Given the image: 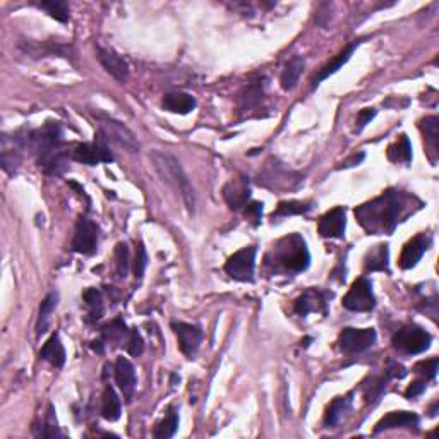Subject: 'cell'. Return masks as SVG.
Listing matches in <instances>:
<instances>
[{
  "instance_id": "15",
  "label": "cell",
  "mask_w": 439,
  "mask_h": 439,
  "mask_svg": "<svg viewBox=\"0 0 439 439\" xmlns=\"http://www.w3.org/2000/svg\"><path fill=\"white\" fill-rule=\"evenodd\" d=\"M431 246V237L426 234H419L417 237L408 241L405 244L404 250L400 254V260H398V264H400L401 269H410L414 268L417 263L420 261V257L424 256L427 249Z\"/></svg>"
},
{
  "instance_id": "16",
  "label": "cell",
  "mask_w": 439,
  "mask_h": 439,
  "mask_svg": "<svg viewBox=\"0 0 439 439\" xmlns=\"http://www.w3.org/2000/svg\"><path fill=\"white\" fill-rule=\"evenodd\" d=\"M346 215L345 209L333 208L331 211L324 213L319 220V234L326 239H340L345 234Z\"/></svg>"
},
{
  "instance_id": "17",
  "label": "cell",
  "mask_w": 439,
  "mask_h": 439,
  "mask_svg": "<svg viewBox=\"0 0 439 439\" xmlns=\"http://www.w3.org/2000/svg\"><path fill=\"white\" fill-rule=\"evenodd\" d=\"M115 383L122 391L125 401L132 400L136 390V369L127 357H117L115 360Z\"/></svg>"
},
{
  "instance_id": "39",
  "label": "cell",
  "mask_w": 439,
  "mask_h": 439,
  "mask_svg": "<svg viewBox=\"0 0 439 439\" xmlns=\"http://www.w3.org/2000/svg\"><path fill=\"white\" fill-rule=\"evenodd\" d=\"M438 366H439V360L438 359H431V360H422L414 367V371L417 374L424 376V379H434L438 374Z\"/></svg>"
},
{
  "instance_id": "10",
  "label": "cell",
  "mask_w": 439,
  "mask_h": 439,
  "mask_svg": "<svg viewBox=\"0 0 439 439\" xmlns=\"http://www.w3.org/2000/svg\"><path fill=\"white\" fill-rule=\"evenodd\" d=\"M376 331L372 328H345L338 337V346L345 353H359L374 345Z\"/></svg>"
},
{
  "instance_id": "26",
  "label": "cell",
  "mask_w": 439,
  "mask_h": 439,
  "mask_svg": "<svg viewBox=\"0 0 439 439\" xmlns=\"http://www.w3.org/2000/svg\"><path fill=\"white\" fill-rule=\"evenodd\" d=\"M390 250L386 244L376 246L366 256V271H386L390 273Z\"/></svg>"
},
{
  "instance_id": "38",
  "label": "cell",
  "mask_w": 439,
  "mask_h": 439,
  "mask_svg": "<svg viewBox=\"0 0 439 439\" xmlns=\"http://www.w3.org/2000/svg\"><path fill=\"white\" fill-rule=\"evenodd\" d=\"M115 271L119 278H125L129 273V249L125 242H120L115 247Z\"/></svg>"
},
{
  "instance_id": "2",
  "label": "cell",
  "mask_w": 439,
  "mask_h": 439,
  "mask_svg": "<svg viewBox=\"0 0 439 439\" xmlns=\"http://www.w3.org/2000/svg\"><path fill=\"white\" fill-rule=\"evenodd\" d=\"M26 138H28L26 145L31 146L38 154L40 168L51 175H58L65 170V158L69 157V153H65L62 147L61 125L57 122H49L42 129L29 132Z\"/></svg>"
},
{
  "instance_id": "1",
  "label": "cell",
  "mask_w": 439,
  "mask_h": 439,
  "mask_svg": "<svg viewBox=\"0 0 439 439\" xmlns=\"http://www.w3.org/2000/svg\"><path fill=\"white\" fill-rule=\"evenodd\" d=\"M420 208L422 201L414 194L388 189L356 208V218L367 234L390 235L400 221H405Z\"/></svg>"
},
{
  "instance_id": "9",
  "label": "cell",
  "mask_w": 439,
  "mask_h": 439,
  "mask_svg": "<svg viewBox=\"0 0 439 439\" xmlns=\"http://www.w3.org/2000/svg\"><path fill=\"white\" fill-rule=\"evenodd\" d=\"M343 308L353 312H369L376 308V297L372 294V283L367 278H359L352 283L343 297Z\"/></svg>"
},
{
  "instance_id": "33",
  "label": "cell",
  "mask_w": 439,
  "mask_h": 439,
  "mask_svg": "<svg viewBox=\"0 0 439 439\" xmlns=\"http://www.w3.org/2000/svg\"><path fill=\"white\" fill-rule=\"evenodd\" d=\"M177 427H179V415H177L175 412H170L161 422L157 424V427H154L153 431V436L158 439L172 438L173 434L177 433Z\"/></svg>"
},
{
  "instance_id": "34",
  "label": "cell",
  "mask_w": 439,
  "mask_h": 439,
  "mask_svg": "<svg viewBox=\"0 0 439 439\" xmlns=\"http://www.w3.org/2000/svg\"><path fill=\"white\" fill-rule=\"evenodd\" d=\"M261 98H263V84H261V81H256V83L249 84V86L246 88L244 93L239 98V103H241V109L246 110L257 105V103L261 102Z\"/></svg>"
},
{
  "instance_id": "43",
  "label": "cell",
  "mask_w": 439,
  "mask_h": 439,
  "mask_svg": "<svg viewBox=\"0 0 439 439\" xmlns=\"http://www.w3.org/2000/svg\"><path fill=\"white\" fill-rule=\"evenodd\" d=\"M374 115H376V110L374 109L360 110L359 115H357V132L362 131V129L366 127V125L371 122L372 119H374Z\"/></svg>"
},
{
  "instance_id": "24",
  "label": "cell",
  "mask_w": 439,
  "mask_h": 439,
  "mask_svg": "<svg viewBox=\"0 0 439 439\" xmlns=\"http://www.w3.org/2000/svg\"><path fill=\"white\" fill-rule=\"evenodd\" d=\"M386 157L393 163H405L408 165L412 161V145L410 139L407 134L398 136L397 141L393 145H390L388 151H386Z\"/></svg>"
},
{
  "instance_id": "20",
  "label": "cell",
  "mask_w": 439,
  "mask_h": 439,
  "mask_svg": "<svg viewBox=\"0 0 439 439\" xmlns=\"http://www.w3.org/2000/svg\"><path fill=\"white\" fill-rule=\"evenodd\" d=\"M419 426V417L412 412H391L385 415L374 427V433H381L386 429H398V427H417Z\"/></svg>"
},
{
  "instance_id": "37",
  "label": "cell",
  "mask_w": 439,
  "mask_h": 439,
  "mask_svg": "<svg viewBox=\"0 0 439 439\" xmlns=\"http://www.w3.org/2000/svg\"><path fill=\"white\" fill-rule=\"evenodd\" d=\"M390 376H381V378H372L371 381H369V385L364 386V390H366V400L367 401H378L379 398H381L383 391L386 390V383L390 381Z\"/></svg>"
},
{
  "instance_id": "21",
  "label": "cell",
  "mask_w": 439,
  "mask_h": 439,
  "mask_svg": "<svg viewBox=\"0 0 439 439\" xmlns=\"http://www.w3.org/2000/svg\"><path fill=\"white\" fill-rule=\"evenodd\" d=\"M359 43L360 42L350 43L349 47H345V49H343L340 54H338L337 57L333 58V61L328 62L326 65H323V67L319 69V72H317V76L312 77V86H317V84H319L321 81H324V79H326V77H330L331 74L337 72L338 69H342L343 65H345L346 62L350 61V57H352V54H353V51H356L357 47H359Z\"/></svg>"
},
{
  "instance_id": "14",
  "label": "cell",
  "mask_w": 439,
  "mask_h": 439,
  "mask_svg": "<svg viewBox=\"0 0 439 439\" xmlns=\"http://www.w3.org/2000/svg\"><path fill=\"white\" fill-rule=\"evenodd\" d=\"M97 57L102 64V67L105 69L113 79H117L119 83H127L129 79V65L127 62L117 54L115 50L112 49H103V47H98L97 49Z\"/></svg>"
},
{
  "instance_id": "25",
  "label": "cell",
  "mask_w": 439,
  "mask_h": 439,
  "mask_svg": "<svg viewBox=\"0 0 439 439\" xmlns=\"http://www.w3.org/2000/svg\"><path fill=\"white\" fill-rule=\"evenodd\" d=\"M122 414V405H120V398L117 397L115 390L112 388L110 385L105 386L103 390V397H102V415L103 419L110 420H117Z\"/></svg>"
},
{
  "instance_id": "41",
  "label": "cell",
  "mask_w": 439,
  "mask_h": 439,
  "mask_svg": "<svg viewBox=\"0 0 439 439\" xmlns=\"http://www.w3.org/2000/svg\"><path fill=\"white\" fill-rule=\"evenodd\" d=\"M147 264V254L145 246L139 244L138 246V253H136V264H134V275L136 278L141 280L143 275H145V269Z\"/></svg>"
},
{
  "instance_id": "3",
  "label": "cell",
  "mask_w": 439,
  "mask_h": 439,
  "mask_svg": "<svg viewBox=\"0 0 439 439\" xmlns=\"http://www.w3.org/2000/svg\"><path fill=\"white\" fill-rule=\"evenodd\" d=\"M150 160L153 163L154 170L158 175L161 177L165 184L172 187L173 191H177V194H180V198L184 199V205L189 209V213H194L195 209V195L193 184H191L189 177L184 172L182 165L179 163L175 157H172L170 153H165V151H151Z\"/></svg>"
},
{
  "instance_id": "4",
  "label": "cell",
  "mask_w": 439,
  "mask_h": 439,
  "mask_svg": "<svg viewBox=\"0 0 439 439\" xmlns=\"http://www.w3.org/2000/svg\"><path fill=\"white\" fill-rule=\"evenodd\" d=\"M275 263L287 271L301 273L311 263L308 244L298 234H290L280 239L275 246Z\"/></svg>"
},
{
  "instance_id": "11",
  "label": "cell",
  "mask_w": 439,
  "mask_h": 439,
  "mask_svg": "<svg viewBox=\"0 0 439 439\" xmlns=\"http://www.w3.org/2000/svg\"><path fill=\"white\" fill-rule=\"evenodd\" d=\"M98 239H99L98 225L88 218H79V221H77V225H76V232H74L72 249L79 254L91 256V254L97 253Z\"/></svg>"
},
{
  "instance_id": "42",
  "label": "cell",
  "mask_w": 439,
  "mask_h": 439,
  "mask_svg": "<svg viewBox=\"0 0 439 439\" xmlns=\"http://www.w3.org/2000/svg\"><path fill=\"white\" fill-rule=\"evenodd\" d=\"M246 216L253 221V225H260L261 216H263V202H253V205H247Z\"/></svg>"
},
{
  "instance_id": "30",
  "label": "cell",
  "mask_w": 439,
  "mask_h": 439,
  "mask_svg": "<svg viewBox=\"0 0 439 439\" xmlns=\"http://www.w3.org/2000/svg\"><path fill=\"white\" fill-rule=\"evenodd\" d=\"M102 335L106 342L122 343V346H125L129 335H131V330H127L124 321L113 319L112 323L105 324V326L102 328Z\"/></svg>"
},
{
  "instance_id": "29",
  "label": "cell",
  "mask_w": 439,
  "mask_h": 439,
  "mask_svg": "<svg viewBox=\"0 0 439 439\" xmlns=\"http://www.w3.org/2000/svg\"><path fill=\"white\" fill-rule=\"evenodd\" d=\"M350 405H352V394H346V397H340L331 401V405L326 410V415H324V422L328 426H337L343 419V415L349 412Z\"/></svg>"
},
{
  "instance_id": "27",
  "label": "cell",
  "mask_w": 439,
  "mask_h": 439,
  "mask_svg": "<svg viewBox=\"0 0 439 439\" xmlns=\"http://www.w3.org/2000/svg\"><path fill=\"white\" fill-rule=\"evenodd\" d=\"M58 302V294L51 292L43 298L42 305H40V312H38V321H36V335L42 337L47 330H49V323H50V314L54 312V309L57 308Z\"/></svg>"
},
{
  "instance_id": "8",
  "label": "cell",
  "mask_w": 439,
  "mask_h": 439,
  "mask_svg": "<svg viewBox=\"0 0 439 439\" xmlns=\"http://www.w3.org/2000/svg\"><path fill=\"white\" fill-rule=\"evenodd\" d=\"M301 177L297 173L283 167V163L273 160V163H266V168L260 173V186L268 187L273 191H287L292 189L298 184Z\"/></svg>"
},
{
  "instance_id": "6",
  "label": "cell",
  "mask_w": 439,
  "mask_h": 439,
  "mask_svg": "<svg viewBox=\"0 0 439 439\" xmlns=\"http://www.w3.org/2000/svg\"><path fill=\"white\" fill-rule=\"evenodd\" d=\"M99 136L103 141H112L115 145L125 147L131 153L139 151V143L131 132V129L125 127L122 122L112 119V117L99 115Z\"/></svg>"
},
{
  "instance_id": "31",
  "label": "cell",
  "mask_w": 439,
  "mask_h": 439,
  "mask_svg": "<svg viewBox=\"0 0 439 439\" xmlns=\"http://www.w3.org/2000/svg\"><path fill=\"white\" fill-rule=\"evenodd\" d=\"M83 301L86 304L88 309V316H90V321H98L99 317L105 312V304H103V295L97 289H88L86 292L83 294Z\"/></svg>"
},
{
  "instance_id": "7",
  "label": "cell",
  "mask_w": 439,
  "mask_h": 439,
  "mask_svg": "<svg viewBox=\"0 0 439 439\" xmlns=\"http://www.w3.org/2000/svg\"><path fill=\"white\" fill-rule=\"evenodd\" d=\"M256 253L257 249L254 246L244 247L237 250L234 256L228 257L225 263V271L230 278L237 282H254V266H256Z\"/></svg>"
},
{
  "instance_id": "28",
  "label": "cell",
  "mask_w": 439,
  "mask_h": 439,
  "mask_svg": "<svg viewBox=\"0 0 439 439\" xmlns=\"http://www.w3.org/2000/svg\"><path fill=\"white\" fill-rule=\"evenodd\" d=\"M302 69H304V61L301 57H294L287 62L285 69H283L282 77H280V84L285 91L294 90L295 84L298 83V77H301Z\"/></svg>"
},
{
  "instance_id": "32",
  "label": "cell",
  "mask_w": 439,
  "mask_h": 439,
  "mask_svg": "<svg viewBox=\"0 0 439 439\" xmlns=\"http://www.w3.org/2000/svg\"><path fill=\"white\" fill-rule=\"evenodd\" d=\"M438 117H426L420 124V129L424 132V139H426L427 146L431 147L429 153H438V141H439V134H438Z\"/></svg>"
},
{
  "instance_id": "23",
  "label": "cell",
  "mask_w": 439,
  "mask_h": 439,
  "mask_svg": "<svg viewBox=\"0 0 439 439\" xmlns=\"http://www.w3.org/2000/svg\"><path fill=\"white\" fill-rule=\"evenodd\" d=\"M40 359L51 364V366L57 367V369L64 367L65 350H64V345H62V342H61V337H58L57 333L51 335V337L49 338V342L43 345L42 352H40Z\"/></svg>"
},
{
  "instance_id": "22",
  "label": "cell",
  "mask_w": 439,
  "mask_h": 439,
  "mask_svg": "<svg viewBox=\"0 0 439 439\" xmlns=\"http://www.w3.org/2000/svg\"><path fill=\"white\" fill-rule=\"evenodd\" d=\"M195 105H198V102L193 95L182 93V91L168 93L163 98V109L172 113H180V115H187V113L193 112Z\"/></svg>"
},
{
  "instance_id": "35",
  "label": "cell",
  "mask_w": 439,
  "mask_h": 439,
  "mask_svg": "<svg viewBox=\"0 0 439 439\" xmlns=\"http://www.w3.org/2000/svg\"><path fill=\"white\" fill-rule=\"evenodd\" d=\"M40 9L50 14L54 19L61 21V23H67L69 21V6L65 2H58V0H51V2H40L36 3Z\"/></svg>"
},
{
  "instance_id": "13",
  "label": "cell",
  "mask_w": 439,
  "mask_h": 439,
  "mask_svg": "<svg viewBox=\"0 0 439 439\" xmlns=\"http://www.w3.org/2000/svg\"><path fill=\"white\" fill-rule=\"evenodd\" d=\"M173 331L177 335V340H179V346L182 350V353L189 359L198 353L199 345H201L202 331L201 328L195 326V324H187V323H172Z\"/></svg>"
},
{
  "instance_id": "18",
  "label": "cell",
  "mask_w": 439,
  "mask_h": 439,
  "mask_svg": "<svg viewBox=\"0 0 439 439\" xmlns=\"http://www.w3.org/2000/svg\"><path fill=\"white\" fill-rule=\"evenodd\" d=\"M250 198V187L246 177H237L232 179L227 186L223 187V199L232 209H241L247 206V201Z\"/></svg>"
},
{
  "instance_id": "36",
  "label": "cell",
  "mask_w": 439,
  "mask_h": 439,
  "mask_svg": "<svg viewBox=\"0 0 439 439\" xmlns=\"http://www.w3.org/2000/svg\"><path fill=\"white\" fill-rule=\"evenodd\" d=\"M311 209V206L308 202L301 201H290V202H280L276 211L273 213V218H280V216H289V215H302V213H308Z\"/></svg>"
},
{
  "instance_id": "19",
  "label": "cell",
  "mask_w": 439,
  "mask_h": 439,
  "mask_svg": "<svg viewBox=\"0 0 439 439\" xmlns=\"http://www.w3.org/2000/svg\"><path fill=\"white\" fill-rule=\"evenodd\" d=\"M328 294L321 290H308L295 301V312L298 316H308L309 312H323L326 314Z\"/></svg>"
},
{
  "instance_id": "44",
  "label": "cell",
  "mask_w": 439,
  "mask_h": 439,
  "mask_svg": "<svg viewBox=\"0 0 439 439\" xmlns=\"http://www.w3.org/2000/svg\"><path fill=\"white\" fill-rule=\"evenodd\" d=\"M424 390H426V379H424V381H415L408 386L407 391H405V397L412 400V398H417L419 394H422Z\"/></svg>"
},
{
  "instance_id": "40",
  "label": "cell",
  "mask_w": 439,
  "mask_h": 439,
  "mask_svg": "<svg viewBox=\"0 0 439 439\" xmlns=\"http://www.w3.org/2000/svg\"><path fill=\"white\" fill-rule=\"evenodd\" d=\"M143 349H145V343H143V338H141V335H139V331L131 330L127 343H125V350H127L132 357H139L143 353Z\"/></svg>"
},
{
  "instance_id": "12",
  "label": "cell",
  "mask_w": 439,
  "mask_h": 439,
  "mask_svg": "<svg viewBox=\"0 0 439 439\" xmlns=\"http://www.w3.org/2000/svg\"><path fill=\"white\" fill-rule=\"evenodd\" d=\"M71 158L84 165L110 163V161H113V154L110 153L109 146L105 145V141L102 138L93 143H84V145L74 146V150L71 151Z\"/></svg>"
},
{
  "instance_id": "5",
  "label": "cell",
  "mask_w": 439,
  "mask_h": 439,
  "mask_svg": "<svg viewBox=\"0 0 439 439\" xmlns=\"http://www.w3.org/2000/svg\"><path fill=\"white\" fill-rule=\"evenodd\" d=\"M431 342H433V337L419 326H404L393 337L394 349L401 353H407V356L426 352L431 346Z\"/></svg>"
},
{
  "instance_id": "45",
  "label": "cell",
  "mask_w": 439,
  "mask_h": 439,
  "mask_svg": "<svg viewBox=\"0 0 439 439\" xmlns=\"http://www.w3.org/2000/svg\"><path fill=\"white\" fill-rule=\"evenodd\" d=\"M362 160H364V153H360V154H359V157H357V154H353V157H352V158H349V160H345V161H343V163H342V167H343V168H349V167H356V165H359V163H360V161H362Z\"/></svg>"
}]
</instances>
